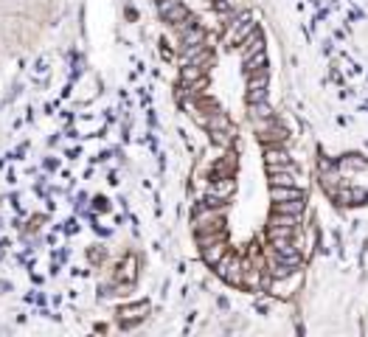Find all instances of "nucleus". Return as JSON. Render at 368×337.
I'll use <instances>...</instances> for the list:
<instances>
[{
    "label": "nucleus",
    "mask_w": 368,
    "mask_h": 337,
    "mask_svg": "<svg viewBox=\"0 0 368 337\" xmlns=\"http://www.w3.org/2000/svg\"><path fill=\"white\" fill-rule=\"evenodd\" d=\"M253 31H256V23H250V17H242V20H236V23H230L228 42H233V45H242V42L248 40Z\"/></svg>",
    "instance_id": "nucleus-1"
},
{
    "label": "nucleus",
    "mask_w": 368,
    "mask_h": 337,
    "mask_svg": "<svg viewBox=\"0 0 368 337\" xmlns=\"http://www.w3.org/2000/svg\"><path fill=\"white\" fill-rule=\"evenodd\" d=\"M225 253H228V250H225V242H222V239H217V242H208V245H206V253H203V256H206L208 264L217 267V264H219V259H222Z\"/></svg>",
    "instance_id": "nucleus-2"
},
{
    "label": "nucleus",
    "mask_w": 368,
    "mask_h": 337,
    "mask_svg": "<svg viewBox=\"0 0 368 337\" xmlns=\"http://www.w3.org/2000/svg\"><path fill=\"white\" fill-rule=\"evenodd\" d=\"M87 259H90V261H93V264H98V261H102V259H104V250H102V247H93V250H90V253H87Z\"/></svg>",
    "instance_id": "nucleus-4"
},
{
    "label": "nucleus",
    "mask_w": 368,
    "mask_h": 337,
    "mask_svg": "<svg viewBox=\"0 0 368 337\" xmlns=\"http://www.w3.org/2000/svg\"><path fill=\"white\" fill-rule=\"evenodd\" d=\"M132 276H135V261H132V259H124V264H121L118 278H132Z\"/></svg>",
    "instance_id": "nucleus-3"
}]
</instances>
